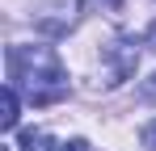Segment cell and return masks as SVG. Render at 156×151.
I'll use <instances>...</instances> for the list:
<instances>
[{
  "label": "cell",
  "mask_w": 156,
  "mask_h": 151,
  "mask_svg": "<svg viewBox=\"0 0 156 151\" xmlns=\"http://www.w3.org/2000/svg\"><path fill=\"white\" fill-rule=\"evenodd\" d=\"M9 84L21 88L34 105L68 97V72L51 46H9Z\"/></svg>",
  "instance_id": "obj_1"
},
{
  "label": "cell",
  "mask_w": 156,
  "mask_h": 151,
  "mask_svg": "<svg viewBox=\"0 0 156 151\" xmlns=\"http://www.w3.org/2000/svg\"><path fill=\"white\" fill-rule=\"evenodd\" d=\"M105 59L114 63V67H110V84H122L127 76H135V63H139V46H135L131 38H114V42L105 46Z\"/></svg>",
  "instance_id": "obj_2"
},
{
  "label": "cell",
  "mask_w": 156,
  "mask_h": 151,
  "mask_svg": "<svg viewBox=\"0 0 156 151\" xmlns=\"http://www.w3.org/2000/svg\"><path fill=\"white\" fill-rule=\"evenodd\" d=\"M13 126H17V88L4 84V92H0V130H13Z\"/></svg>",
  "instance_id": "obj_3"
},
{
  "label": "cell",
  "mask_w": 156,
  "mask_h": 151,
  "mask_svg": "<svg viewBox=\"0 0 156 151\" xmlns=\"http://www.w3.org/2000/svg\"><path fill=\"white\" fill-rule=\"evenodd\" d=\"M17 151H55V139L47 130H26V134L17 139Z\"/></svg>",
  "instance_id": "obj_4"
},
{
  "label": "cell",
  "mask_w": 156,
  "mask_h": 151,
  "mask_svg": "<svg viewBox=\"0 0 156 151\" xmlns=\"http://www.w3.org/2000/svg\"><path fill=\"white\" fill-rule=\"evenodd\" d=\"M144 147H148V151H156V122H148V126H144Z\"/></svg>",
  "instance_id": "obj_5"
},
{
  "label": "cell",
  "mask_w": 156,
  "mask_h": 151,
  "mask_svg": "<svg viewBox=\"0 0 156 151\" xmlns=\"http://www.w3.org/2000/svg\"><path fill=\"white\" fill-rule=\"evenodd\" d=\"M144 97H148V101H156V76H152V80H144Z\"/></svg>",
  "instance_id": "obj_6"
},
{
  "label": "cell",
  "mask_w": 156,
  "mask_h": 151,
  "mask_svg": "<svg viewBox=\"0 0 156 151\" xmlns=\"http://www.w3.org/2000/svg\"><path fill=\"white\" fill-rule=\"evenodd\" d=\"M63 151H89V143H84V139H72V143H68Z\"/></svg>",
  "instance_id": "obj_7"
},
{
  "label": "cell",
  "mask_w": 156,
  "mask_h": 151,
  "mask_svg": "<svg viewBox=\"0 0 156 151\" xmlns=\"http://www.w3.org/2000/svg\"><path fill=\"white\" fill-rule=\"evenodd\" d=\"M144 42H148V46H152V50H156V21H152V25H148V38H144Z\"/></svg>",
  "instance_id": "obj_8"
}]
</instances>
